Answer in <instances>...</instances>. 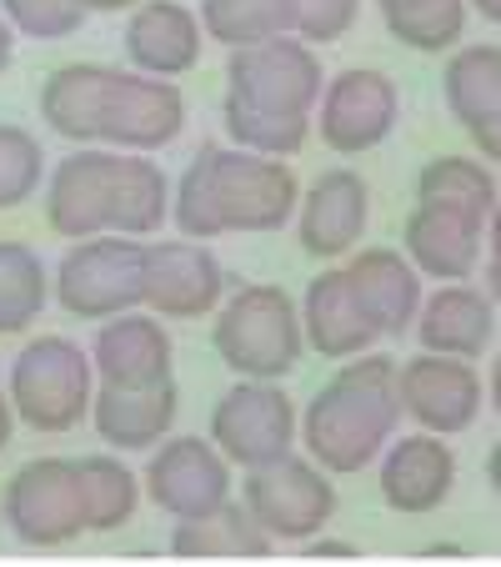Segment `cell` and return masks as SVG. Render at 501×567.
<instances>
[{"label": "cell", "mask_w": 501, "mask_h": 567, "mask_svg": "<svg viewBox=\"0 0 501 567\" xmlns=\"http://www.w3.org/2000/svg\"><path fill=\"white\" fill-rule=\"evenodd\" d=\"M401 422L392 357H346V367L301 412V442L326 472H366Z\"/></svg>", "instance_id": "obj_1"}, {"label": "cell", "mask_w": 501, "mask_h": 567, "mask_svg": "<svg viewBox=\"0 0 501 567\" xmlns=\"http://www.w3.org/2000/svg\"><path fill=\"white\" fill-rule=\"evenodd\" d=\"M216 357L231 367L236 377L251 382H281L296 372L301 352H306V332H301V307L281 287H241L216 317Z\"/></svg>", "instance_id": "obj_2"}, {"label": "cell", "mask_w": 501, "mask_h": 567, "mask_svg": "<svg viewBox=\"0 0 501 567\" xmlns=\"http://www.w3.org/2000/svg\"><path fill=\"white\" fill-rule=\"evenodd\" d=\"M86 347H75L71 337H35L25 352L11 362V402L15 417L35 432H71L91 417L96 386H91Z\"/></svg>", "instance_id": "obj_3"}, {"label": "cell", "mask_w": 501, "mask_h": 567, "mask_svg": "<svg viewBox=\"0 0 501 567\" xmlns=\"http://www.w3.org/2000/svg\"><path fill=\"white\" fill-rule=\"evenodd\" d=\"M55 301L81 321H111L146 307V241L136 236H86L55 267Z\"/></svg>", "instance_id": "obj_4"}, {"label": "cell", "mask_w": 501, "mask_h": 567, "mask_svg": "<svg viewBox=\"0 0 501 567\" xmlns=\"http://www.w3.org/2000/svg\"><path fill=\"white\" fill-rule=\"evenodd\" d=\"M6 523L25 547H65L86 533V493L71 457H35L6 482Z\"/></svg>", "instance_id": "obj_5"}, {"label": "cell", "mask_w": 501, "mask_h": 567, "mask_svg": "<svg viewBox=\"0 0 501 567\" xmlns=\"http://www.w3.org/2000/svg\"><path fill=\"white\" fill-rule=\"evenodd\" d=\"M301 432V417L291 396L276 382H236L211 412V442L236 467H271L291 457V442Z\"/></svg>", "instance_id": "obj_6"}, {"label": "cell", "mask_w": 501, "mask_h": 567, "mask_svg": "<svg viewBox=\"0 0 501 567\" xmlns=\"http://www.w3.org/2000/svg\"><path fill=\"white\" fill-rule=\"evenodd\" d=\"M241 503L276 543H306L336 517V487H331V472L316 462L281 457L271 467L246 472Z\"/></svg>", "instance_id": "obj_7"}, {"label": "cell", "mask_w": 501, "mask_h": 567, "mask_svg": "<svg viewBox=\"0 0 501 567\" xmlns=\"http://www.w3.org/2000/svg\"><path fill=\"white\" fill-rule=\"evenodd\" d=\"M301 206V186L286 161L216 146V216L221 231H281Z\"/></svg>", "instance_id": "obj_8"}, {"label": "cell", "mask_w": 501, "mask_h": 567, "mask_svg": "<svg viewBox=\"0 0 501 567\" xmlns=\"http://www.w3.org/2000/svg\"><path fill=\"white\" fill-rule=\"evenodd\" d=\"M321 91H326V71H321L316 51L301 35L296 41L276 35V41H261V45H241L226 61V96H241L251 106L311 116Z\"/></svg>", "instance_id": "obj_9"}, {"label": "cell", "mask_w": 501, "mask_h": 567, "mask_svg": "<svg viewBox=\"0 0 501 567\" xmlns=\"http://www.w3.org/2000/svg\"><path fill=\"white\" fill-rule=\"evenodd\" d=\"M396 396H401V417H411L421 432L457 437V432H467L477 422L487 386L471 372L467 357L421 352L396 367Z\"/></svg>", "instance_id": "obj_10"}, {"label": "cell", "mask_w": 501, "mask_h": 567, "mask_svg": "<svg viewBox=\"0 0 501 567\" xmlns=\"http://www.w3.org/2000/svg\"><path fill=\"white\" fill-rule=\"evenodd\" d=\"M140 482H146L150 503L181 523V517H201L231 497V462L206 437H171L156 442V457Z\"/></svg>", "instance_id": "obj_11"}, {"label": "cell", "mask_w": 501, "mask_h": 567, "mask_svg": "<svg viewBox=\"0 0 501 567\" xmlns=\"http://www.w3.org/2000/svg\"><path fill=\"white\" fill-rule=\"evenodd\" d=\"M396 86L382 71H352L331 75V86L321 91V141H326L336 156H362V151L382 146L396 126Z\"/></svg>", "instance_id": "obj_12"}, {"label": "cell", "mask_w": 501, "mask_h": 567, "mask_svg": "<svg viewBox=\"0 0 501 567\" xmlns=\"http://www.w3.org/2000/svg\"><path fill=\"white\" fill-rule=\"evenodd\" d=\"M181 126H186V96L176 91V81L140 75V71L111 75L101 141H111L121 151H160L181 136Z\"/></svg>", "instance_id": "obj_13"}, {"label": "cell", "mask_w": 501, "mask_h": 567, "mask_svg": "<svg viewBox=\"0 0 501 567\" xmlns=\"http://www.w3.org/2000/svg\"><path fill=\"white\" fill-rule=\"evenodd\" d=\"M226 291V271L201 241H150L146 247V307L166 321L211 317Z\"/></svg>", "instance_id": "obj_14"}, {"label": "cell", "mask_w": 501, "mask_h": 567, "mask_svg": "<svg viewBox=\"0 0 501 567\" xmlns=\"http://www.w3.org/2000/svg\"><path fill=\"white\" fill-rule=\"evenodd\" d=\"M386 507L406 517L437 513L457 487V452L437 437V432H411L401 442H386L382 452V472H376Z\"/></svg>", "instance_id": "obj_15"}, {"label": "cell", "mask_w": 501, "mask_h": 567, "mask_svg": "<svg viewBox=\"0 0 501 567\" xmlns=\"http://www.w3.org/2000/svg\"><path fill=\"white\" fill-rule=\"evenodd\" d=\"M111 176H116V151H71L55 161L51 192H45V226L65 241L111 231Z\"/></svg>", "instance_id": "obj_16"}, {"label": "cell", "mask_w": 501, "mask_h": 567, "mask_svg": "<svg viewBox=\"0 0 501 567\" xmlns=\"http://www.w3.org/2000/svg\"><path fill=\"white\" fill-rule=\"evenodd\" d=\"M366 216H372V196L356 172H326L311 182V192L296 206V241L306 257H346L366 236Z\"/></svg>", "instance_id": "obj_17"}, {"label": "cell", "mask_w": 501, "mask_h": 567, "mask_svg": "<svg viewBox=\"0 0 501 567\" xmlns=\"http://www.w3.org/2000/svg\"><path fill=\"white\" fill-rule=\"evenodd\" d=\"M91 362L96 377L106 386H156L171 382V332L160 327L156 317H140V311H121L96 332L91 347Z\"/></svg>", "instance_id": "obj_18"}, {"label": "cell", "mask_w": 501, "mask_h": 567, "mask_svg": "<svg viewBox=\"0 0 501 567\" xmlns=\"http://www.w3.org/2000/svg\"><path fill=\"white\" fill-rule=\"evenodd\" d=\"M301 332H306L311 352H321L326 362H346V357L372 352V342L382 332L372 327V317L362 311L346 267H331L321 277H311L306 297H301Z\"/></svg>", "instance_id": "obj_19"}, {"label": "cell", "mask_w": 501, "mask_h": 567, "mask_svg": "<svg viewBox=\"0 0 501 567\" xmlns=\"http://www.w3.org/2000/svg\"><path fill=\"white\" fill-rule=\"evenodd\" d=\"M201 35H206L201 21L186 11L181 0H140L136 11H131L121 45H126L131 65L140 75L171 81V75H186L201 61Z\"/></svg>", "instance_id": "obj_20"}, {"label": "cell", "mask_w": 501, "mask_h": 567, "mask_svg": "<svg viewBox=\"0 0 501 567\" xmlns=\"http://www.w3.org/2000/svg\"><path fill=\"white\" fill-rule=\"evenodd\" d=\"M181 412V392L171 382L156 386H96L91 402V422H96L101 442H111L116 452H146L156 442L171 437V422Z\"/></svg>", "instance_id": "obj_21"}, {"label": "cell", "mask_w": 501, "mask_h": 567, "mask_svg": "<svg viewBox=\"0 0 501 567\" xmlns=\"http://www.w3.org/2000/svg\"><path fill=\"white\" fill-rule=\"evenodd\" d=\"M346 281H352L362 311L372 317V327L382 337H406L416 311H421V271L411 267V257L392 247L356 251L346 261Z\"/></svg>", "instance_id": "obj_22"}, {"label": "cell", "mask_w": 501, "mask_h": 567, "mask_svg": "<svg viewBox=\"0 0 501 567\" xmlns=\"http://www.w3.org/2000/svg\"><path fill=\"white\" fill-rule=\"evenodd\" d=\"M481 221L447 212V206H416L406 216V257L431 281H467L481 257Z\"/></svg>", "instance_id": "obj_23"}, {"label": "cell", "mask_w": 501, "mask_h": 567, "mask_svg": "<svg viewBox=\"0 0 501 567\" xmlns=\"http://www.w3.org/2000/svg\"><path fill=\"white\" fill-rule=\"evenodd\" d=\"M491 297L477 287H461V281H447L431 301H421L416 311V337L427 352L441 357H467L477 362L481 352L491 347Z\"/></svg>", "instance_id": "obj_24"}, {"label": "cell", "mask_w": 501, "mask_h": 567, "mask_svg": "<svg viewBox=\"0 0 501 567\" xmlns=\"http://www.w3.org/2000/svg\"><path fill=\"white\" fill-rule=\"evenodd\" d=\"M116 65H61V71L45 75L41 86V116L51 121L55 136L75 141V146H91L101 141V121H106V91Z\"/></svg>", "instance_id": "obj_25"}, {"label": "cell", "mask_w": 501, "mask_h": 567, "mask_svg": "<svg viewBox=\"0 0 501 567\" xmlns=\"http://www.w3.org/2000/svg\"><path fill=\"white\" fill-rule=\"evenodd\" d=\"M276 547V537L251 517L246 503L226 497L221 507L201 517H181L171 527V553L176 557H267Z\"/></svg>", "instance_id": "obj_26"}, {"label": "cell", "mask_w": 501, "mask_h": 567, "mask_svg": "<svg viewBox=\"0 0 501 567\" xmlns=\"http://www.w3.org/2000/svg\"><path fill=\"white\" fill-rule=\"evenodd\" d=\"M171 216V182L156 161L140 151L116 156V176H111V231L116 236H156Z\"/></svg>", "instance_id": "obj_27"}, {"label": "cell", "mask_w": 501, "mask_h": 567, "mask_svg": "<svg viewBox=\"0 0 501 567\" xmlns=\"http://www.w3.org/2000/svg\"><path fill=\"white\" fill-rule=\"evenodd\" d=\"M201 31L226 51L296 35V0H201Z\"/></svg>", "instance_id": "obj_28"}, {"label": "cell", "mask_w": 501, "mask_h": 567, "mask_svg": "<svg viewBox=\"0 0 501 567\" xmlns=\"http://www.w3.org/2000/svg\"><path fill=\"white\" fill-rule=\"evenodd\" d=\"M416 196L427 206H447V212L467 216V221H491L497 212V182L481 161H467V156H437L421 166L416 176Z\"/></svg>", "instance_id": "obj_29"}, {"label": "cell", "mask_w": 501, "mask_h": 567, "mask_svg": "<svg viewBox=\"0 0 501 567\" xmlns=\"http://www.w3.org/2000/svg\"><path fill=\"white\" fill-rule=\"evenodd\" d=\"M441 96H447L451 121L477 126L501 106V45H461L441 75Z\"/></svg>", "instance_id": "obj_30"}, {"label": "cell", "mask_w": 501, "mask_h": 567, "mask_svg": "<svg viewBox=\"0 0 501 567\" xmlns=\"http://www.w3.org/2000/svg\"><path fill=\"white\" fill-rule=\"evenodd\" d=\"M51 301V271L25 241H0V337H21Z\"/></svg>", "instance_id": "obj_31"}, {"label": "cell", "mask_w": 501, "mask_h": 567, "mask_svg": "<svg viewBox=\"0 0 501 567\" xmlns=\"http://www.w3.org/2000/svg\"><path fill=\"white\" fill-rule=\"evenodd\" d=\"M81 493H86V533H116L136 517L146 482L116 457H81Z\"/></svg>", "instance_id": "obj_32"}, {"label": "cell", "mask_w": 501, "mask_h": 567, "mask_svg": "<svg viewBox=\"0 0 501 567\" xmlns=\"http://www.w3.org/2000/svg\"><path fill=\"white\" fill-rule=\"evenodd\" d=\"M221 121L231 131V141L241 151H257V156H296L306 146V131L311 116L301 111H267V106H251L241 96H226Z\"/></svg>", "instance_id": "obj_33"}, {"label": "cell", "mask_w": 501, "mask_h": 567, "mask_svg": "<svg viewBox=\"0 0 501 567\" xmlns=\"http://www.w3.org/2000/svg\"><path fill=\"white\" fill-rule=\"evenodd\" d=\"M392 41L406 51H451L467 31V0H427V6H406V11H382Z\"/></svg>", "instance_id": "obj_34"}, {"label": "cell", "mask_w": 501, "mask_h": 567, "mask_svg": "<svg viewBox=\"0 0 501 567\" xmlns=\"http://www.w3.org/2000/svg\"><path fill=\"white\" fill-rule=\"evenodd\" d=\"M171 216L181 226V236L191 241H216L221 231V216H216V146H201L196 161L181 172L176 182V196H171Z\"/></svg>", "instance_id": "obj_35"}, {"label": "cell", "mask_w": 501, "mask_h": 567, "mask_svg": "<svg viewBox=\"0 0 501 567\" xmlns=\"http://www.w3.org/2000/svg\"><path fill=\"white\" fill-rule=\"evenodd\" d=\"M45 182V151L31 131L0 126V212L25 206Z\"/></svg>", "instance_id": "obj_36"}, {"label": "cell", "mask_w": 501, "mask_h": 567, "mask_svg": "<svg viewBox=\"0 0 501 567\" xmlns=\"http://www.w3.org/2000/svg\"><path fill=\"white\" fill-rule=\"evenodd\" d=\"M0 11L31 41H65V35H75L81 21H86L81 0H0Z\"/></svg>", "instance_id": "obj_37"}, {"label": "cell", "mask_w": 501, "mask_h": 567, "mask_svg": "<svg viewBox=\"0 0 501 567\" xmlns=\"http://www.w3.org/2000/svg\"><path fill=\"white\" fill-rule=\"evenodd\" d=\"M362 0H296V35L301 41H342L356 25Z\"/></svg>", "instance_id": "obj_38"}, {"label": "cell", "mask_w": 501, "mask_h": 567, "mask_svg": "<svg viewBox=\"0 0 501 567\" xmlns=\"http://www.w3.org/2000/svg\"><path fill=\"white\" fill-rule=\"evenodd\" d=\"M471 141H477V151H481V156H487V161H497V166H501V106L491 111L487 121H477V126H471Z\"/></svg>", "instance_id": "obj_39"}, {"label": "cell", "mask_w": 501, "mask_h": 567, "mask_svg": "<svg viewBox=\"0 0 501 567\" xmlns=\"http://www.w3.org/2000/svg\"><path fill=\"white\" fill-rule=\"evenodd\" d=\"M311 557H356V543H336V537H306Z\"/></svg>", "instance_id": "obj_40"}, {"label": "cell", "mask_w": 501, "mask_h": 567, "mask_svg": "<svg viewBox=\"0 0 501 567\" xmlns=\"http://www.w3.org/2000/svg\"><path fill=\"white\" fill-rule=\"evenodd\" d=\"M11 432H15V402H11V392H0V452H6Z\"/></svg>", "instance_id": "obj_41"}, {"label": "cell", "mask_w": 501, "mask_h": 567, "mask_svg": "<svg viewBox=\"0 0 501 567\" xmlns=\"http://www.w3.org/2000/svg\"><path fill=\"white\" fill-rule=\"evenodd\" d=\"M15 25L6 21V11H0V71H6V65H11V55H15Z\"/></svg>", "instance_id": "obj_42"}, {"label": "cell", "mask_w": 501, "mask_h": 567, "mask_svg": "<svg viewBox=\"0 0 501 567\" xmlns=\"http://www.w3.org/2000/svg\"><path fill=\"white\" fill-rule=\"evenodd\" d=\"M131 6H140V0H81V11H101V16H111V11H131Z\"/></svg>", "instance_id": "obj_43"}, {"label": "cell", "mask_w": 501, "mask_h": 567, "mask_svg": "<svg viewBox=\"0 0 501 567\" xmlns=\"http://www.w3.org/2000/svg\"><path fill=\"white\" fill-rule=\"evenodd\" d=\"M491 261H501V196H497V212H491Z\"/></svg>", "instance_id": "obj_44"}, {"label": "cell", "mask_w": 501, "mask_h": 567, "mask_svg": "<svg viewBox=\"0 0 501 567\" xmlns=\"http://www.w3.org/2000/svg\"><path fill=\"white\" fill-rule=\"evenodd\" d=\"M487 482H491V487H497V493H501V442H497V447H491V457H487Z\"/></svg>", "instance_id": "obj_45"}, {"label": "cell", "mask_w": 501, "mask_h": 567, "mask_svg": "<svg viewBox=\"0 0 501 567\" xmlns=\"http://www.w3.org/2000/svg\"><path fill=\"white\" fill-rule=\"evenodd\" d=\"M491 412L501 417V357L491 362Z\"/></svg>", "instance_id": "obj_46"}, {"label": "cell", "mask_w": 501, "mask_h": 567, "mask_svg": "<svg viewBox=\"0 0 501 567\" xmlns=\"http://www.w3.org/2000/svg\"><path fill=\"white\" fill-rule=\"evenodd\" d=\"M487 281H491V307H501V261L487 267Z\"/></svg>", "instance_id": "obj_47"}, {"label": "cell", "mask_w": 501, "mask_h": 567, "mask_svg": "<svg viewBox=\"0 0 501 567\" xmlns=\"http://www.w3.org/2000/svg\"><path fill=\"white\" fill-rule=\"evenodd\" d=\"M471 6H477V11L487 16L491 25H501V0H471Z\"/></svg>", "instance_id": "obj_48"}, {"label": "cell", "mask_w": 501, "mask_h": 567, "mask_svg": "<svg viewBox=\"0 0 501 567\" xmlns=\"http://www.w3.org/2000/svg\"><path fill=\"white\" fill-rule=\"evenodd\" d=\"M382 11H406V6H427V0H376Z\"/></svg>", "instance_id": "obj_49"}]
</instances>
